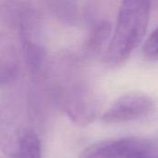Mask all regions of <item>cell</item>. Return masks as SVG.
Instances as JSON below:
<instances>
[{"instance_id":"cell-5","label":"cell","mask_w":158,"mask_h":158,"mask_svg":"<svg viewBox=\"0 0 158 158\" xmlns=\"http://www.w3.org/2000/svg\"><path fill=\"white\" fill-rule=\"evenodd\" d=\"M113 32L112 23L108 20L98 21L92 29L86 43V52L89 56H96L108 46Z\"/></svg>"},{"instance_id":"cell-2","label":"cell","mask_w":158,"mask_h":158,"mask_svg":"<svg viewBox=\"0 0 158 158\" xmlns=\"http://www.w3.org/2000/svg\"><path fill=\"white\" fill-rule=\"evenodd\" d=\"M81 158H158V139L123 137L94 143Z\"/></svg>"},{"instance_id":"cell-4","label":"cell","mask_w":158,"mask_h":158,"mask_svg":"<svg viewBox=\"0 0 158 158\" xmlns=\"http://www.w3.org/2000/svg\"><path fill=\"white\" fill-rule=\"evenodd\" d=\"M17 50L10 41L0 38V86L14 81L19 74Z\"/></svg>"},{"instance_id":"cell-3","label":"cell","mask_w":158,"mask_h":158,"mask_svg":"<svg viewBox=\"0 0 158 158\" xmlns=\"http://www.w3.org/2000/svg\"><path fill=\"white\" fill-rule=\"evenodd\" d=\"M156 109L154 99L143 93H128L118 97L103 114L102 120L108 124L123 123L146 118Z\"/></svg>"},{"instance_id":"cell-6","label":"cell","mask_w":158,"mask_h":158,"mask_svg":"<svg viewBox=\"0 0 158 158\" xmlns=\"http://www.w3.org/2000/svg\"><path fill=\"white\" fill-rule=\"evenodd\" d=\"M12 158H42V145L33 131L23 133L18 140L10 156Z\"/></svg>"},{"instance_id":"cell-7","label":"cell","mask_w":158,"mask_h":158,"mask_svg":"<svg viewBox=\"0 0 158 158\" xmlns=\"http://www.w3.org/2000/svg\"><path fill=\"white\" fill-rule=\"evenodd\" d=\"M143 52L147 58H158V27L153 31V32L145 40Z\"/></svg>"},{"instance_id":"cell-1","label":"cell","mask_w":158,"mask_h":158,"mask_svg":"<svg viewBox=\"0 0 158 158\" xmlns=\"http://www.w3.org/2000/svg\"><path fill=\"white\" fill-rule=\"evenodd\" d=\"M151 0H122L104 59L110 66L126 62L143 43L150 19Z\"/></svg>"}]
</instances>
